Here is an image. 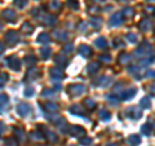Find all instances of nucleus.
<instances>
[{
	"mask_svg": "<svg viewBox=\"0 0 155 146\" xmlns=\"http://www.w3.org/2000/svg\"><path fill=\"white\" fill-rule=\"evenodd\" d=\"M3 16L5 17L7 20H13L14 17H16V13H14V10H10V9H7L3 13Z\"/></svg>",
	"mask_w": 155,
	"mask_h": 146,
	"instance_id": "obj_16",
	"label": "nucleus"
},
{
	"mask_svg": "<svg viewBox=\"0 0 155 146\" xmlns=\"http://www.w3.org/2000/svg\"><path fill=\"white\" fill-rule=\"evenodd\" d=\"M0 29H1V23H0Z\"/></svg>",
	"mask_w": 155,
	"mask_h": 146,
	"instance_id": "obj_43",
	"label": "nucleus"
},
{
	"mask_svg": "<svg viewBox=\"0 0 155 146\" xmlns=\"http://www.w3.org/2000/svg\"><path fill=\"white\" fill-rule=\"evenodd\" d=\"M89 23H91L93 27H96V29H98L101 26V22H100V20H97V18H92L91 21H89Z\"/></svg>",
	"mask_w": 155,
	"mask_h": 146,
	"instance_id": "obj_20",
	"label": "nucleus"
},
{
	"mask_svg": "<svg viewBox=\"0 0 155 146\" xmlns=\"http://www.w3.org/2000/svg\"><path fill=\"white\" fill-rule=\"evenodd\" d=\"M88 73H91V74H94L96 71L98 70V62H92L91 65H88Z\"/></svg>",
	"mask_w": 155,
	"mask_h": 146,
	"instance_id": "obj_13",
	"label": "nucleus"
},
{
	"mask_svg": "<svg viewBox=\"0 0 155 146\" xmlns=\"http://www.w3.org/2000/svg\"><path fill=\"white\" fill-rule=\"evenodd\" d=\"M70 132L73 136H78V133H82V135H84V129H83L82 127H71L70 128Z\"/></svg>",
	"mask_w": 155,
	"mask_h": 146,
	"instance_id": "obj_11",
	"label": "nucleus"
},
{
	"mask_svg": "<svg viewBox=\"0 0 155 146\" xmlns=\"http://www.w3.org/2000/svg\"><path fill=\"white\" fill-rule=\"evenodd\" d=\"M56 38H58V39H66L67 35L62 31H58V32H56Z\"/></svg>",
	"mask_w": 155,
	"mask_h": 146,
	"instance_id": "obj_30",
	"label": "nucleus"
},
{
	"mask_svg": "<svg viewBox=\"0 0 155 146\" xmlns=\"http://www.w3.org/2000/svg\"><path fill=\"white\" fill-rule=\"evenodd\" d=\"M34 61H35V57H32V56H30V57H26V62H27L29 65L34 64Z\"/></svg>",
	"mask_w": 155,
	"mask_h": 146,
	"instance_id": "obj_36",
	"label": "nucleus"
},
{
	"mask_svg": "<svg viewBox=\"0 0 155 146\" xmlns=\"http://www.w3.org/2000/svg\"><path fill=\"white\" fill-rule=\"evenodd\" d=\"M96 45L98 47V48H105V47L107 45V43L103 38H98V39L96 40Z\"/></svg>",
	"mask_w": 155,
	"mask_h": 146,
	"instance_id": "obj_17",
	"label": "nucleus"
},
{
	"mask_svg": "<svg viewBox=\"0 0 155 146\" xmlns=\"http://www.w3.org/2000/svg\"><path fill=\"white\" fill-rule=\"evenodd\" d=\"M68 4H70V7L74 8V9H78V7H79L78 1H74V0H68Z\"/></svg>",
	"mask_w": 155,
	"mask_h": 146,
	"instance_id": "obj_31",
	"label": "nucleus"
},
{
	"mask_svg": "<svg viewBox=\"0 0 155 146\" xmlns=\"http://www.w3.org/2000/svg\"><path fill=\"white\" fill-rule=\"evenodd\" d=\"M110 146H116V145H115V144H111V145H110Z\"/></svg>",
	"mask_w": 155,
	"mask_h": 146,
	"instance_id": "obj_42",
	"label": "nucleus"
},
{
	"mask_svg": "<svg viewBox=\"0 0 155 146\" xmlns=\"http://www.w3.org/2000/svg\"><path fill=\"white\" fill-rule=\"evenodd\" d=\"M135 94H136V88H132L131 91H127V92H124L123 94H121V98L123 100H129V98H132V97H135Z\"/></svg>",
	"mask_w": 155,
	"mask_h": 146,
	"instance_id": "obj_7",
	"label": "nucleus"
},
{
	"mask_svg": "<svg viewBox=\"0 0 155 146\" xmlns=\"http://www.w3.org/2000/svg\"><path fill=\"white\" fill-rule=\"evenodd\" d=\"M147 76H149V78H155V70L149 71V73H147Z\"/></svg>",
	"mask_w": 155,
	"mask_h": 146,
	"instance_id": "obj_39",
	"label": "nucleus"
},
{
	"mask_svg": "<svg viewBox=\"0 0 155 146\" xmlns=\"http://www.w3.org/2000/svg\"><path fill=\"white\" fill-rule=\"evenodd\" d=\"M14 4L18 8H23L26 5V0H14Z\"/></svg>",
	"mask_w": 155,
	"mask_h": 146,
	"instance_id": "obj_23",
	"label": "nucleus"
},
{
	"mask_svg": "<svg viewBox=\"0 0 155 146\" xmlns=\"http://www.w3.org/2000/svg\"><path fill=\"white\" fill-rule=\"evenodd\" d=\"M32 92H34V89H32L31 87H29V88H26L25 89V94H26V96H32Z\"/></svg>",
	"mask_w": 155,
	"mask_h": 146,
	"instance_id": "obj_33",
	"label": "nucleus"
},
{
	"mask_svg": "<svg viewBox=\"0 0 155 146\" xmlns=\"http://www.w3.org/2000/svg\"><path fill=\"white\" fill-rule=\"evenodd\" d=\"M7 100H8V97L5 94H0V103H4Z\"/></svg>",
	"mask_w": 155,
	"mask_h": 146,
	"instance_id": "obj_37",
	"label": "nucleus"
},
{
	"mask_svg": "<svg viewBox=\"0 0 155 146\" xmlns=\"http://www.w3.org/2000/svg\"><path fill=\"white\" fill-rule=\"evenodd\" d=\"M49 5H50V8H61V3L57 1V0H52Z\"/></svg>",
	"mask_w": 155,
	"mask_h": 146,
	"instance_id": "obj_26",
	"label": "nucleus"
},
{
	"mask_svg": "<svg viewBox=\"0 0 155 146\" xmlns=\"http://www.w3.org/2000/svg\"><path fill=\"white\" fill-rule=\"evenodd\" d=\"M8 64H9V66L13 68V70H18L20 68V62H18V59H17L16 57H10V58H8Z\"/></svg>",
	"mask_w": 155,
	"mask_h": 146,
	"instance_id": "obj_6",
	"label": "nucleus"
},
{
	"mask_svg": "<svg viewBox=\"0 0 155 146\" xmlns=\"http://www.w3.org/2000/svg\"><path fill=\"white\" fill-rule=\"evenodd\" d=\"M121 1H124V0H121Z\"/></svg>",
	"mask_w": 155,
	"mask_h": 146,
	"instance_id": "obj_44",
	"label": "nucleus"
},
{
	"mask_svg": "<svg viewBox=\"0 0 155 146\" xmlns=\"http://www.w3.org/2000/svg\"><path fill=\"white\" fill-rule=\"evenodd\" d=\"M94 1H103V0H94Z\"/></svg>",
	"mask_w": 155,
	"mask_h": 146,
	"instance_id": "obj_41",
	"label": "nucleus"
},
{
	"mask_svg": "<svg viewBox=\"0 0 155 146\" xmlns=\"http://www.w3.org/2000/svg\"><path fill=\"white\" fill-rule=\"evenodd\" d=\"M140 142H141V138H140V136H137V135H132V136H129V138H128V144L132 145V146H137Z\"/></svg>",
	"mask_w": 155,
	"mask_h": 146,
	"instance_id": "obj_5",
	"label": "nucleus"
},
{
	"mask_svg": "<svg viewBox=\"0 0 155 146\" xmlns=\"http://www.w3.org/2000/svg\"><path fill=\"white\" fill-rule=\"evenodd\" d=\"M18 112L22 117H26V115H29L30 112H31V107H30V105H27V103H21L18 106Z\"/></svg>",
	"mask_w": 155,
	"mask_h": 146,
	"instance_id": "obj_3",
	"label": "nucleus"
},
{
	"mask_svg": "<svg viewBox=\"0 0 155 146\" xmlns=\"http://www.w3.org/2000/svg\"><path fill=\"white\" fill-rule=\"evenodd\" d=\"M22 29L23 30H27V32H31L32 31V27L30 26V23H25V25L22 26Z\"/></svg>",
	"mask_w": 155,
	"mask_h": 146,
	"instance_id": "obj_35",
	"label": "nucleus"
},
{
	"mask_svg": "<svg viewBox=\"0 0 155 146\" xmlns=\"http://www.w3.org/2000/svg\"><path fill=\"white\" fill-rule=\"evenodd\" d=\"M47 109L50 110V111H54V110H57L58 109V106L56 105V103H52V102H49V103H47Z\"/></svg>",
	"mask_w": 155,
	"mask_h": 146,
	"instance_id": "obj_22",
	"label": "nucleus"
},
{
	"mask_svg": "<svg viewBox=\"0 0 155 146\" xmlns=\"http://www.w3.org/2000/svg\"><path fill=\"white\" fill-rule=\"evenodd\" d=\"M79 52H80V54L82 56H91V48L89 47H87V45H80L79 47Z\"/></svg>",
	"mask_w": 155,
	"mask_h": 146,
	"instance_id": "obj_10",
	"label": "nucleus"
},
{
	"mask_svg": "<svg viewBox=\"0 0 155 146\" xmlns=\"http://www.w3.org/2000/svg\"><path fill=\"white\" fill-rule=\"evenodd\" d=\"M56 61H58V64L61 65V66H64V65H65V62H66V61H65V58H64V56H62V54L57 56V57H56Z\"/></svg>",
	"mask_w": 155,
	"mask_h": 146,
	"instance_id": "obj_27",
	"label": "nucleus"
},
{
	"mask_svg": "<svg viewBox=\"0 0 155 146\" xmlns=\"http://www.w3.org/2000/svg\"><path fill=\"white\" fill-rule=\"evenodd\" d=\"M127 39L129 40L131 43H136V41H137V36H136L135 34H128L127 35Z\"/></svg>",
	"mask_w": 155,
	"mask_h": 146,
	"instance_id": "obj_25",
	"label": "nucleus"
},
{
	"mask_svg": "<svg viewBox=\"0 0 155 146\" xmlns=\"http://www.w3.org/2000/svg\"><path fill=\"white\" fill-rule=\"evenodd\" d=\"M141 107H144V109H147V107H150V98L149 97H144L141 100Z\"/></svg>",
	"mask_w": 155,
	"mask_h": 146,
	"instance_id": "obj_18",
	"label": "nucleus"
},
{
	"mask_svg": "<svg viewBox=\"0 0 155 146\" xmlns=\"http://www.w3.org/2000/svg\"><path fill=\"white\" fill-rule=\"evenodd\" d=\"M123 16H126V17H132L133 16V10L132 9H129V8H127V9H124L123 10Z\"/></svg>",
	"mask_w": 155,
	"mask_h": 146,
	"instance_id": "obj_24",
	"label": "nucleus"
},
{
	"mask_svg": "<svg viewBox=\"0 0 155 146\" xmlns=\"http://www.w3.org/2000/svg\"><path fill=\"white\" fill-rule=\"evenodd\" d=\"M91 142H92V140H91V138H88V137H84V138H82V140H80V144H83L84 146L89 145Z\"/></svg>",
	"mask_w": 155,
	"mask_h": 146,
	"instance_id": "obj_29",
	"label": "nucleus"
},
{
	"mask_svg": "<svg viewBox=\"0 0 155 146\" xmlns=\"http://www.w3.org/2000/svg\"><path fill=\"white\" fill-rule=\"evenodd\" d=\"M100 59H101V61H107V62H109V61H110V56H109V54L101 56V57H100Z\"/></svg>",
	"mask_w": 155,
	"mask_h": 146,
	"instance_id": "obj_38",
	"label": "nucleus"
},
{
	"mask_svg": "<svg viewBox=\"0 0 155 146\" xmlns=\"http://www.w3.org/2000/svg\"><path fill=\"white\" fill-rule=\"evenodd\" d=\"M40 52H41V57L43 58H48L50 56V49L49 48H43Z\"/></svg>",
	"mask_w": 155,
	"mask_h": 146,
	"instance_id": "obj_19",
	"label": "nucleus"
},
{
	"mask_svg": "<svg viewBox=\"0 0 155 146\" xmlns=\"http://www.w3.org/2000/svg\"><path fill=\"white\" fill-rule=\"evenodd\" d=\"M5 39L9 44H14L18 41V35L16 34V31H9L7 32V35H5Z\"/></svg>",
	"mask_w": 155,
	"mask_h": 146,
	"instance_id": "obj_2",
	"label": "nucleus"
},
{
	"mask_svg": "<svg viewBox=\"0 0 155 146\" xmlns=\"http://www.w3.org/2000/svg\"><path fill=\"white\" fill-rule=\"evenodd\" d=\"M52 75H53V76H57L58 79L64 78V75H62V74H59V71H56L54 68H53V70H52Z\"/></svg>",
	"mask_w": 155,
	"mask_h": 146,
	"instance_id": "obj_32",
	"label": "nucleus"
},
{
	"mask_svg": "<svg viewBox=\"0 0 155 146\" xmlns=\"http://www.w3.org/2000/svg\"><path fill=\"white\" fill-rule=\"evenodd\" d=\"M150 91H151V92H153V93L155 94V84H153V85H151V87H150Z\"/></svg>",
	"mask_w": 155,
	"mask_h": 146,
	"instance_id": "obj_40",
	"label": "nucleus"
},
{
	"mask_svg": "<svg viewBox=\"0 0 155 146\" xmlns=\"http://www.w3.org/2000/svg\"><path fill=\"white\" fill-rule=\"evenodd\" d=\"M100 117L103 119V120H107V119H110V112H107L106 110H101V114Z\"/></svg>",
	"mask_w": 155,
	"mask_h": 146,
	"instance_id": "obj_21",
	"label": "nucleus"
},
{
	"mask_svg": "<svg viewBox=\"0 0 155 146\" xmlns=\"http://www.w3.org/2000/svg\"><path fill=\"white\" fill-rule=\"evenodd\" d=\"M68 91H70V93L73 94V96H80L82 93H84L85 87L82 84H74L68 88Z\"/></svg>",
	"mask_w": 155,
	"mask_h": 146,
	"instance_id": "obj_1",
	"label": "nucleus"
},
{
	"mask_svg": "<svg viewBox=\"0 0 155 146\" xmlns=\"http://www.w3.org/2000/svg\"><path fill=\"white\" fill-rule=\"evenodd\" d=\"M128 115H129L131 118H133V119H137V118H140L141 117V111L140 110H137V109H129L128 110Z\"/></svg>",
	"mask_w": 155,
	"mask_h": 146,
	"instance_id": "obj_9",
	"label": "nucleus"
},
{
	"mask_svg": "<svg viewBox=\"0 0 155 146\" xmlns=\"http://www.w3.org/2000/svg\"><path fill=\"white\" fill-rule=\"evenodd\" d=\"M140 29H141L142 31H149V30L151 29V22L149 20H144L140 23Z\"/></svg>",
	"mask_w": 155,
	"mask_h": 146,
	"instance_id": "obj_8",
	"label": "nucleus"
},
{
	"mask_svg": "<svg viewBox=\"0 0 155 146\" xmlns=\"http://www.w3.org/2000/svg\"><path fill=\"white\" fill-rule=\"evenodd\" d=\"M121 16H123L121 13H115V14H112L111 20H110V25H112V26L120 25V23H121Z\"/></svg>",
	"mask_w": 155,
	"mask_h": 146,
	"instance_id": "obj_4",
	"label": "nucleus"
},
{
	"mask_svg": "<svg viewBox=\"0 0 155 146\" xmlns=\"http://www.w3.org/2000/svg\"><path fill=\"white\" fill-rule=\"evenodd\" d=\"M85 103H87V106L89 109H94L96 107V103H94L93 100H85Z\"/></svg>",
	"mask_w": 155,
	"mask_h": 146,
	"instance_id": "obj_28",
	"label": "nucleus"
},
{
	"mask_svg": "<svg viewBox=\"0 0 155 146\" xmlns=\"http://www.w3.org/2000/svg\"><path fill=\"white\" fill-rule=\"evenodd\" d=\"M131 59V56L128 54V53H121L120 56H119V62L120 64H128Z\"/></svg>",
	"mask_w": 155,
	"mask_h": 146,
	"instance_id": "obj_12",
	"label": "nucleus"
},
{
	"mask_svg": "<svg viewBox=\"0 0 155 146\" xmlns=\"http://www.w3.org/2000/svg\"><path fill=\"white\" fill-rule=\"evenodd\" d=\"M151 129H153V124H150V123L145 124V126L141 128V131H142V133H144V135H150Z\"/></svg>",
	"mask_w": 155,
	"mask_h": 146,
	"instance_id": "obj_15",
	"label": "nucleus"
},
{
	"mask_svg": "<svg viewBox=\"0 0 155 146\" xmlns=\"http://www.w3.org/2000/svg\"><path fill=\"white\" fill-rule=\"evenodd\" d=\"M7 144H8V146H17V141H14V140H12V138H8Z\"/></svg>",
	"mask_w": 155,
	"mask_h": 146,
	"instance_id": "obj_34",
	"label": "nucleus"
},
{
	"mask_svg": "<svg viewBox=\"0 0 155 146\" xmlns=\"http://www.w3.org/2000/svg\"><path fill=\"white\" fill-rule=\"evenodd\" d=\"M48 41H49V36L45 32H43V34H40L38 36V43H48Z\"/></svg>",
	"mask_w": 155,
	"mask_h": 146,
	"instance_id": "obj_14",
	"label": "nucleus"
}]
</instances>
